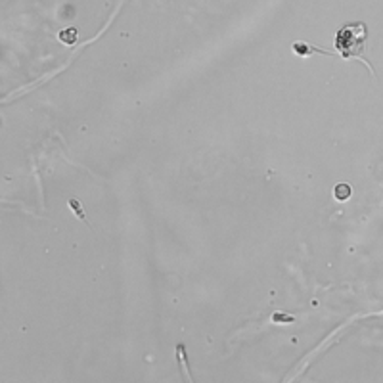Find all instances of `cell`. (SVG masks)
I'll use <instances>...</instances> for the list:
<instances>
[{"label":"cell","mask_w":383,"mask_h":383,"mask_svg":"<svg viewBox=\"0 0 383 383\" xmlns=\"http://www.w3.org/2000/svg\"><path fill=\"white\" fill-rule=\"evenodd\" d=\"M69 207L73 209V213H75L77 217L86 222V217H84V211H83V205H81V201L75 200V198H71V200H69ZM86 224H88V222H86Z\"/></svg>","instance_id":"5b68a950"},{"label":"cell","mask_w":383,"mask_h":383,"mask_svg":"<svg viewBox=\"0 0 383 383\" xmlns=\"http://www.w3.org/2000/svg\"><path fill=\"white\" fill-rule=\"evenodd\" d=\"M272 320H274V322H276V320H285V322H291V318H289V316H280V314H274V316H272Z\"/></svg>","instance_id":"8992f818"},{"label":"cell","mask_w":383,"mask_h":383,"mask_svg":"<svg viewBox=\"0 0 383 383\" xmlns=\"http://www.w3.org/2000/svg\"><path fill=\"white\" fill-rule=\"evenodd\" d=\"M333 194H335V198L339 201H345V200H349L350 198V194H352V190H350V186L349 184H345V182H341V184H337L335 186V190H333Z\"/></svg>","instance_id":"3957f363"},{"label":"cell","mask_w":383,"mask_h":383,"mask_svg":"<svg viewBox=\"0 0 383 383\" xmlns=\"http://www.w3.org/2000/svg\"><path fill=\"white\" fill-rule=\"evenodd\" d=\"M291 48H293V52H297L299 56H311V54H328V56H335V52L324 50V48H320V46L309 44V42H301V40L293 42Z\"/></svg>","instance_id":"7a4b0ae2"},{"label":"cell","mask_w":383,"mask_h":383,"mask_svg":"<svg viewBox=\"0 0 383 383\" xmlns=\"http://www.w3.org/2000/svg\"><path fill=\"white\" fill-rule=\"evenodd\" d=\"M60 40H64L66 44H73L77 40V29L75 27H69V29H64L60 33Z\"/></svg>","instance_id":"277c9868"},{"label":"cell","mask_w":383,"mask_h":383,"mask_svg":"<svg viewBox=\"0 0 383 383\" xmlns=\"http://www.w3.org/2000/svg\"><path fill=\"white\" fill-rule=\"evenodd\" d=\"M368 40V27L362 21H356V23H347L343 25L337 35H335V50L341 54V58L345 60H360L364 66L372 71V75H376L374 67L370 66V62H366L362 58V52H364V44Z\"/></svg>","instance_id":"6da1fadb"}]
</instances>
